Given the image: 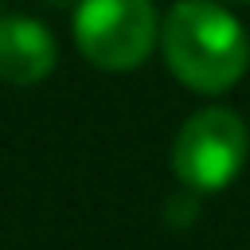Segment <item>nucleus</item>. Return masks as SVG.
Returning <instances> with one entry per match:
<instances>
[{
    "instance_id": "nucleus-1",
    "label": "nucleus",
    "mask_w": 250,
    "mask_h": 250,
    "mask_svg": "<svg viewBox=\"0 0 250 250\" xmlns=\"http://www.w3.org/2000/svg\"><path fill=\"white\" fill-rule=\"evenodd\" d=\"M160 51L188 90L223 94L250 66V31L219 0H180L160 20Z\"/></svg>"
},
{
    "instance_id": "nucleus-4",
    "label": "nucleus",
    "mask_w": 250,
    "mask_h": 250,
    "mask_svg": "<svg viewBox=\"0 0 250 250\" xmlns=\"http://www.w3.org/2000/svg\"><path fill=\"white\" fill-rule=\"evenodd\" d=\"M59 62L55 35L31 16H0V78L12 86L43 82Z\"/></svg>"
},
{
    "instance_id": "nucleus-2",
    "label": "nucleus",
    "mask_w": 250,
    "mask_h": 250,
    "mask_svg": "<svg viewBox=\"0 0 250 250\" xmlns=\"http://www.w3.org/2000/svg\"><path fill=\"white\" fill-rule=\"evenodd\" d=\"M246 152H250L246 121L227 105H207L180 125L172 145V168L180 184L195 195L223 191L242 172Z\"/></svg>"
},
{
    "instance_id": "nucleus-3",
    "label": "nucleus",
    "mask_w": 250,
    "mask_h": 250,
    "mask_svg": "<svg viewBox=\"0 0 250 250\" xmlns=\"http://www.w3.org/2000/svg\"><path fill=\"white\" fill-rule=\"evenodd\" d=\"M160 39V16L152 0H78L74 43L102 70L141 66Z\"/></svg>"
},
{
    "instance_id": "nucleus-5",
    "label": "nucleus",
    "mask_w": 250,
    "mask_h": 250,
    "mask_svg": "<svg viewBox=\"0 0 250 250\" xmlns=\"http://www.w3.org/2000/svg\"><path fill=\"white\" fill-rule=\"evenodd\" d=\"M223 4H250V0H223Z\"/></svg>"
}]
</instances>
